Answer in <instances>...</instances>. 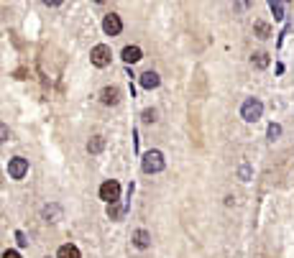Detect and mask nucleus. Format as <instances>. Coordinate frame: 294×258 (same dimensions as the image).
Here are the masks:
<instances>
[{
  "instance_id": "1",
  "label": "nucleus",
  "mask_w": 294,
  "mask_h": 258,
  "mask_svg": "<svg viewBox=\"0 0 294 258\" xmlns=\"http://www.w3.org/2000/svg\"><path fill=\"white\" fill-rule=\"evenodd\" d=\"M141 166H143L146 174H156V172H161V169H164V154H161V151H146Z\"/></svg>"
},
{
  "instance_id": "2",
  "label": "nucleus",
  "mask_w": 294,
  "mask_h": 258,
  "mask_svg": "<svg viewBox=\"0 0 294 258\" xmlns=\"http://www.w3.org/2000/svg\"><path fill=\"white\" fill-rule=\"evenodd\" d=\"M100 200H105L108 205H115L121 200V184H118L115 179H108L100 184Z\"/></svg>"
},
{
  "instance_id": "3",
  "label": "nucleus",
  "mask_w": 294,
  "mask_h": 258,
  "mask_svg": "<svg viewBox=\"0 0 294 258\" xmlns=\"http://www.w3.org/2000/svg\"><path fill=\"white\" fill-rule=\"evenodd\" d=\"M261 113H263V105H261L256 97L246 100L243 108H241V115H243V120H248V123H256V120L261 118Z\"/></svg>"
},
{
  "instance_id": "4",
  "label": "nucleus",
  "mask_w": 294,
  "mask_h": 258,
  "mask_svg": "<svg viewBox=\"0 0 294 258\" xmlns=\"http://www.w3.org/2000/svg\"><path fill=\"white\" fill-rule=\"evenodd\" d=\"M102 31H105L108 36H118L123 31V21H121V16L118 13H108L105 18H102Z\"/></svg>"
},
{
  "instance_id": "5",
  "label": "nucleus",
  "mask_w": 294,
  "mask_h": 258,
  "mask_svg": "<svg viewBox=\"0 0 294 258\" xmlns=\"http://www.w3.org/2000/svg\"><path fill=\"white\" fill-rule=\"evenodd\" d=\"M90 59L95 67H108L110 64V46H105V43H97V46L90 51Z\"/></svg>"
},
{
  "instance_id": "6",
  "label": "nucleus",
  "mask_w": 294,
  "mask_h": 258,
  "mask_svg": "<svg viewBox=\"0 0 294 258\" xmlns=\"http://www.w3.org/2000/svg\"><path fill=\"white\" fill-rule=\"evenodd\" d=\"M8 174H10V179H23V176L28 174V161L21 159V156L10 159V161H8Z\"/></svg>"
},
{
  "instance_id": "7",
  "label": "nucleus",
  "mask_w": 294,
  "mask_h": 258,
  "mask_svg": "<svg viewBox=\"0 0 294 258\" xmlns=\"http://www.w3.org/2000/svg\"><path fill=\"white\" fill-rule=\"evenodd\" d=\"M100 100H102V105H118L121 102V89L118 87H105L100 92Z\"/></svg>"
},
{
  "instance_id": "8",
  "label": "nucleus",
  "mask_w": 294,
  "mask_h": 258,
  "mask_svg": "<svg viewBox=\"0 0 294 258\" xmlns=\"http://www.w3.org/2000/svg\"><path fill=\"white\" fill-rule=\"evenodd\" d=\"M138 82H141V87H146V89H154V87H159V74L156 72H143L141 77H138Z\"/></svg>"
},
{
  "instance_id": "9",
  "label": "nucleus",
  "mask_w": 294,
  "mask_h": 258,
  "mask_svg": "<svg viewBox=\"0 0 294 258\" xmlns=\"http://www.w3.org/2000/svg\"><path fill=\"white\" fill-rule=\"evenodd\" d=\"M123 62H126V64L141 62V49H138V46H126V49H123Z\"/></svg>"
},
{
  "instance_id": "10",
  "label": "nucleus",
  "mask_w": 294,
  "mask_h": 258,
  "mask_svg": "<svg viewBox=\"0 0 294 258\" xmlns=\"http://www.w3.org/2000/svg\"><path fill=\"white\" fill-rule=\"evenodd\" d=\"M133 243H136V248H149L151 246V235L146 230H136L133 233Z\"/></svg>"
},
{
  "instance_id": "11",
  "label": "nucleus",
  "mask_w": 294,
  "mask_h": 258,
  "mask_svg": "<svg viewBox=\"0 0 294 258\" xmlns=\"http://www.w3.org/2000/svg\"><path fill=\"white\" fill-rule=\"evenodd\" d=\"M102 148H105V138H102V135H92V138L87 141V151H90V154H100Z\"/></svg>"
},
{
  "instance_id": "12",
  "label": "nucleus",
  "mask_w": 294,
  "mask_h": 258,
  "mask_svg": "<svg viewBox=\"0 0 294 258\" xmlns=\"http://www.w3.org/2000/svg\"><path fill=\"white\" fill-rule=\"evenodd\" d=\"M56 258H80V251H77V246H62L59 248V253H56Z\"/></svg>"
},
{
  "instance_id": "13",
  "label": "nucleus",
  "mask_w": 294,
  "mask_h": 258,
  "mask_svg": "<svg viewBox=\"0 0 294 258\" xmlns=\"http://www.w3.org/2000/svg\"><path fill=\"white\" fill-rule=\"evenodd\" d=\"M251 62H253V67L263 69V67H269V54H266V51H256V54L251 56Z\"/></svg>"
},
{
  "instance_id": "14",
  "label": "nucleus",
  "mask_w": 294,
  "mask_h": 258,
  "mask_svg": "<svg viewBox=\"0 0 294 258\" xmlns=\"http://www.w3.org/2000/svg\"><path fill=\"white\" fill-rule=\"evenodd\" d=\"M253 31H256L258 39H269V36H271V26H269V23H263V21H258V23L253 26Z\"/></svg>"
},
{
  "instance_id": "15",
  "label": "nucleus",
  "mask_w": 294,
  "mask_h": 258,
  "mask_svg": "<svg viewBox=\"0 0 294 258\" xmlns=\"http://www.w3.org/2000/svg\"><path fill=\"white\" fill-rule=\"evenodd\" d=\"M43 217H54V222H56L59 217H62V210H59L56 205H51V207H46V210H43Z\"/></svg>"
},
{
  "instance_id": "16",
  "label": "nucleus",
  "mask_w": 294,
  "mask_h": 258,
  "mask_svg": "<svg viewBox=\"0 0 294 258\" xmlns=\"http://www.w3.org/2000/svg\"><path fill=\"white\" fill-rule=\"evenodd\" d=\"M279 135H282V126H276V123H271V126H269V138H271V141H276V138H279Z\"/></svg>"
},
{
  "instance_id": "17",
  "label": "nucleus",
  "mask_w": 294,
  "mask_h": 258,
  "mask_svg": "<svg viewBox=\"0 0 294 258\" xmlns=\"http://www.w3.org/2000/svg\"><path fill=\"white\" fill-rule=\"evenodd\" d=\"M123 210H126L123 205H110L108 212H110V217H121V215H123Z\"/></svg>"
},
{
  "instance_id": "18",
  "label": "nucleus",
  "mask_w": 294,
  "mask_h": 258,
  "mask_svg": "<svg viewBox=\"0 0 294 258\" xmlns=\"http://www.w3.org/2000/svg\"><path fill=\"white\" fill-rule=\"evenodd\" d=\"M271 13H274V18H284V16H282L284 5H282V3H271Z\"/></svg>"
},
{
  "instance_id": "19",
  "label": "nucleus",
  "mask_w": 294,
  "mask_h": 258,
  "mask_svg": "<svg viewBox=\"0 0 294 258\" xmlns=\"http://www.w3.org/2000/svg\"><path fill=\"white\" fill-rule=\"evenodd\" d=\"M156 120V110H143V123H154Z\"/></svg>"
},
{
  "instance_id": "20",
  "label": "nucleus",
  "mask_w": 294,
  "mask_h": 258,
  "mask_svg": "<svg viewBox=\"0 0 294 258\" xmlns=\"http://www.w3.org/2000/svg\"><path fill=\"white\" fill-rule=\"evenodd\" d=\"M16 240H18V246H28V240H26L23 233H16Z\"/></svg>"
},
{
  "instance_id": "21",
  "label": "nucleus",
  "mask_w": 294,
  "mask_h": 258,
  "mask_svg": "<svg viewBox=\"0 0 294 258\" xmlns=\"http://www.w3.org/2000/svg\"><path fill=\"white\" fill-rule=\"evenodd\" d=\"M3 258H21V253H18V251H5Z\"/></svg>"
}]
</instances>
